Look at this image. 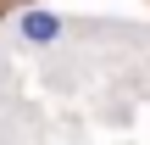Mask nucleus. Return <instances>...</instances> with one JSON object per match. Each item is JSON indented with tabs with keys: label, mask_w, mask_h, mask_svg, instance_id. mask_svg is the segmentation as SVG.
<instances>
[{
	"label": "nucleus",
	"mask_w": 150,
	"mask_h": 145,
	"mask_svg": "<svg viewBox=\"0 0 150 145\" xmlns=\"http://www.w3.org/2000/svg\"><path fill=\"white\" fill-rule=\"evenodd\" d=\"M11 34L22 39V45H33V50H45V45H61V34H67V22L50 11V6H28V11H17L11 17Z\"/></svg>",
	"instance_id": "1"
}]
</instances>
